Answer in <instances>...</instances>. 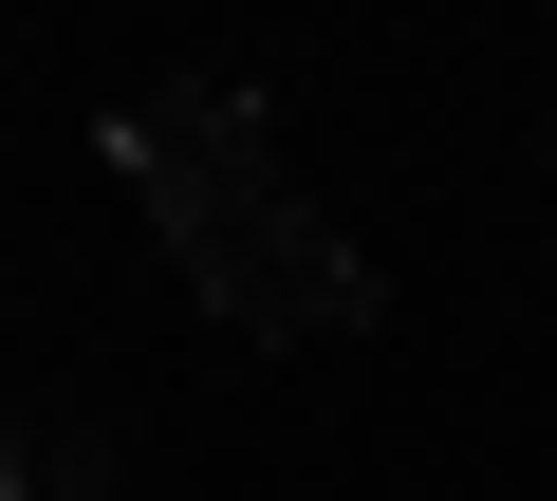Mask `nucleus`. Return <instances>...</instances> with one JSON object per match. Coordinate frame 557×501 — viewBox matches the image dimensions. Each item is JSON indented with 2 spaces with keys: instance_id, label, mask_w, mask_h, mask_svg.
<instances>
[{
  "instance_id": "obj_1",
  "label": "nucleus",
  "mask_w": 557,
  "mask_h": 501,
  "mask_svg": "<svg viewBox=\"0 0 557 501\" xmlns=\"http://www.w3.org/2000/svg\"><path fill=\"white\" fill-rule=\"evenodd\" d=\"M0 501H20V483H0Z\"/></svg>"
}]
</instances>
